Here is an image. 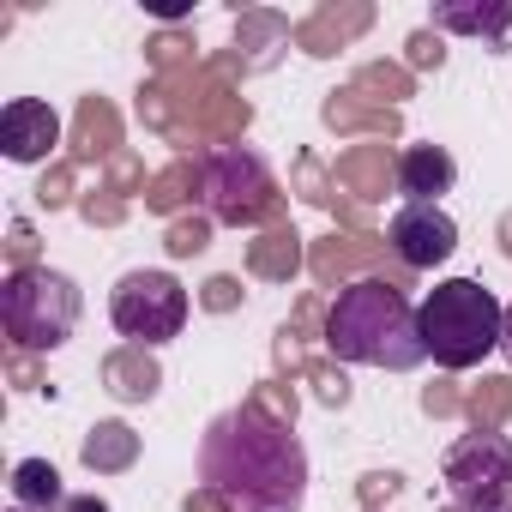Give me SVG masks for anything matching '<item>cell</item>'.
I'll return each instance as SVG.
<instances>
[{
  "instance_id": "6da1fadb",
  "label": "cell",
  "mask_w": 512,
  "mask_h": 512,
  "mask_svg": "<svg viewBox=\"0 0 512 512\" xmlns=\"http://www.w3.org/2000/svg\"><path fill=\"white\" fill-rule=\"evenodd\" d=\"M199 482L223 512H302L308 446L260 404L217 410L199 434Z\"/></svg>"
},
{
  "instance_id": "7a4b0ae2",
  "label": "cell",
  "mask_w": 512,
  "mask_h": 512,
  "mask_svg": "<svg viewBox=\"0 0 512 512\" xmlns=\"http://www.w3.org/2000/svg\"><path fill=\"white\" fill-rule=\"evenodd\" d=\"M326 350L338 362L356 368H386V374H410L428 362L422 344V320L404 302V290H392L386 278H356L332 296L326 308Z\"/></svg>"
},
{
  "instance_id": "3957f363",
  "label": "cell",
  "mask_w": 512,
  "mask_h": 512,
  "mask_svg": "<svg viewBox=\"0 0 512 512\" xmlns=\"http://www.w3.org/2000/svg\"><path fill=\"white\" fill-rule=\"evenodd\" d=\"M416 320H422V344H428L434 368L464 374V368H476V362H488L500 350L506 302L494 290H482L476 278H446V284H434L422 296Z\"/></svg>"
},
{
  "instance_id": "277c9868",
  "label": "cell",
  "mask_w": 512,
  "mask_h": 512,
  "mask_svg": "<svg viewBox=\"0 0 512 512\" xmlns=\"http://www.w3.org/2000/svg\"><path fill=\"white\" fill-rule=\"evenodd\" d=\"M85 314V296L67 272L55 266H19L7 272V284H0V326H7V338L31 356H49L73 338Z\"/></svg>"
},
{
  "instance_id": "5b68a950",
  "label": "cell",
  "mask_w": 512,
  "mask_h": 512,
  "mask_svg": "<svg viewBox=\"0 0 512 512\" xmlns=\"http://www.w3.org/2000/svg\"><path fill=\"white\" fill-rule=\"evenodd\" d=\"M199 205L223 229H253L278 211V175L253 145H211L199 157Z\"/></svg>"
},
{
  "instance_id": "8992f818",
  "label": "cell",
  "mask_w": 512,
  "mask_h": 512,
  "mask_svg": "<svg viewBox=\"0 0 512 512\" xmlns=\"http://www.w3.org/2000/svg\"><path fill=\"white\" fill-rule=\"evenodd\" d=\"M109 320L127 344L139 350H163L169 338H181L187 326V290L175 272H157V266H139L127 272L115 290H109Z\"/></svg>"
},
{
  "instance_id": "52a82bcc",
  "label": "cell",
  "mask_w": 512,
  "mask_h": 512,
  "mask_svg": "<svg viewBox=\"0 0 512 512\" xmlns=\"http://www.w3.org/2000/svg\"><path fill=\"white\" fill-rule=\"evenodd\" d=\"M440 482L458 512H512V440L494 428L458 434L446 446Z\"/></svg>"
},
{
  "instance_id": "ba28073f",
  "label": "cell",
  "mask_w": 512,
  "mask_h": 512,
  "mask_svg": "<svg viewBox=\"0 0 512 512\" xmlns=\"http://www.w3.org/2000/svg\"><path fill=\"white\" fill-rule=\"evenodd\" d=\"M386 241H392V253H398V266L434 272L440 260H452L458 223L446 217V205H398L392 223H386Z\"/></svg>"
},
{
  "instance_id": "9c48e42d",
  "label": "cell",
  "mask_w": 512,
  "mask_h": 512,
  "mask_svg": "<svg viewBox=\"0 0 512 512\" xmlns=\"http://www.w3.org/2000/svg\"><path fill=\"white\" fill-rule=\"evenodd\" d=\"M61 145V115L43 97H13L0 109V151L7 163H43Z\"/></svg>"
},
{
  "instance_id": "30bf717a",
  "label": "cell",
  "mask_w": 512,
  "mask_h": 512,
  "mask_svg": "<svg viewBox=\"0 0 512 512\" xmlns=\"http://www.w3.org/2000/svg\"><path fill=\"white\" fill-rule=\"evenodd\" d=\"M428 25L434 31H452V37H476L482 49H512V7L506 0H440V7L428 13Z\"/></svg>"
},
{
  "instance_id": "8fae6325",
  "label": "cell",
  "mask_w": 512,
  "mask_h": 512,
  "mask_svg": "<svg viewBox=\"0 0 512 512\" xmlns=\"http://www.w3.org/2000/svg\"><path fill=\"white\" fill-rule=\"evenodd\" d=\"M458 163L446 145H404L398 151V193L404 205H440V193H452Z\"/></svg>"
},
{
  "instance_id": "7c38bea8",
  "label": "cell",
  "mask_w": 512,
  "mask_h": 512,
  "mask_svg": "<svg viewBox=\"0 0 512 512\" xmlns=\"http://www.w3.org/2000/svg\"><path fill=\"white\" fill-rule=\"evenodd\" d=\"M67 500V488H61V470L49 464V458H19L13 464V506H25V512H55Z\"/></svg>"
},
{
  "instance_id": "4fadbf2b",
  "label": "cell",
  "mask_w": 512,
  "mask_h": 512,
  "mask_svg": "<svg viewBox=\"0 0 512 512\" xmlns=\"http://www.w3.org/2000/svg\"><path fill=\"white\" fill-rule=\"evenodd\" d=\"M55 512H109V500H103V494H67Z\"/></svg>"
},
{
  "instance_id": "5bb4252c",
  "label": "cell",
  "mask_w": 512,
  "mask_h": 512,
  "mask_svg": "<svg viewBox=\"0 0 512 512\" xmlns=\"http://www.w3.org/2000/svg\"><path fill=\"white\" fill-rule=\"evenodd\" d=\"M500 350L512 356V302H506V332H500Z\"/></svg>"
},
{
  "instance_id": "9a60e30c",
  "label": "cell",
  "mask_w": 512,
  "mask_h": 512,
  "mask_svg": "<svg viewBox=\"0 0 512 512\" xmlns=\"http://www.w3.org/2000/svg\"><path fill=\"white\" fill-rule=\"evenodd\" d=\"M7 512H25V506H7Z\"/></svg>"
}]
</instances>
